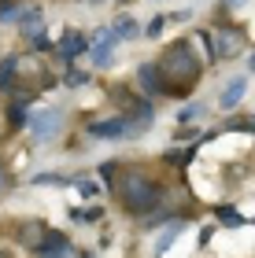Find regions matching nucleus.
I'll return each instance as SVG.
<instances>
[{"mask_svg":"<svg viewBox=\"0 0 255 258\" xmlns=\"http://www.w3.org/2000/svg\"><path fill=\"white\" fill-rule=\"evenodd\" d=\"M156 67H159V78H163V92H170V96H185V92H192V85L203 74V67L192 55V44L189 41H174Z\"/></svg>","mask_w":255,"mask_h":258,"instance_id":"1","label":"nucleus"},{"mask_svg":"<svg viewBox=\"0 0 255 258\" xmlns=\"http://www.w3.org/2000/svg\"><path fill=\"white\" fill-rule=\"evenodd\" d=\"M115 192H119V203L130 210V214H148V210L159 203V196H163V188H159L152 177H144V173H137V170H126L122 181L115 184Z\"/></svg>","mask_w":255,"mask_h":258,"instance_id":"2","label":"nucleus"},{"mask_svg":"<svg viewBox=\"0 0 255 258\" xmlns=\"http://www.w3.org/2000/svg\"><path fill=\"white\" fill-rule=\"evenodd\" d=\"M244 52V30L237 26H222L215 41V59H233V55Z\"/></svg>","mask_w":255,"mask_h":258,"instance_id":"3","label":"nucleus"},{"mask_svg":"<svg viewBox=\"0 0 255 258\" xmlns=\"http://www.w3.org/2000/svg\"><path fill=\"white\" fill-rule=\"evenodd\" d=\"M60 122H63L60 111H41V114H33V118H30L33 140H52L56 133H60Z\"/></svg>","mask_w":255,"mask_h":258,"instance_id":"4","label":"nucleus"},{"mask_svg":"<svg viewBox=\"0 0 255 258\" xmlns=\"http://www.w3.org/2000/svg\"><path fill=\"white\" fill-rule=\"evenodd\" d=\"M41 258H74V247H71V240L63 236V232H52L48 229V236H44V243L37 247Z\"/></svg>","mask_w":255,"mask_h":258,"instance_id":"5","label":"nucleus"},{"mask_svg":"<svg viewBox=\"0 0 255 258\" xmlns=\"http://www.w3.org/2000/svg\"><path fill=\"white\" fill-rule=\"evenodd\" d=\"M89 133H92V137H100V140H122V137H126V114H119V118L89 122Z\"/></svg>","mask_w":255,"mask_h":258,"instance_id":"6","label":"nucleus"},{"mask_svg":"<svg viewBox=\"0 0 255 258\" xmlns=\"http://www.w3.org/2000/svg\"><path fill=\"white\" fill-rule=\"evenodd\" d=\"M137 81H141V89L148 96H163V78H159V67L156 63H144L137 70Z\"/></svg>","mask_w":255,"mask_h":258,"instance_id":"7","label":"nucleus"},{"mask_svg":"<svg viewBox=\"0 0 255 258\" xmlns=\"http://www.w3.org/2000/svg\"><path fill=\"white\" fill-rule=\"evenodd\" d=\"M44 236H48V225H44V221H26V225L19 229L22 247H33V251H37L41 243H44Z\"/></svg>","mask_w":255,"mask_h":258,"instance_id":"8","label":"nucleus"},{"mask_svg":"<svg viewBox=\"0 0 255 258\" xmlns=\"http://www.w3.org/2000/svg\"><path fill=\"white\" fill-rule=\"evenodd\" d=\"M244 89H248V81H244V78H233V81L222 89V96H218V107H222V111H233L237 103H240V96H244Z\"/></svg>","mask_w":255,"mask_h":258,"instance_id":"9","label":"nucleus"},{"mask_svg":"<svg viewBox=\"0 0 255 258\" xmlns=\"http://www.w3.org/2000/svg\"><path fill=\"white\" fill-rule=\"evenodd\" d=\"M85 48H89V41H85L78 30H67V33H63V44H60V55H63V59H74V55L85 52Z\"/></svg>","mask_w":255,"mask_h":258,"instance_id":"10","label":"nucleus"},{"mask_svg":"<svg viewBox=\"0 0 255 258\" xmlns=\"http://www.w3.org/2000/svg\"><path fill=\"white\" fill-rule=\"evenodd\" d=\"M181 229H185V218H174V225H170L163 236H159V243H156V254H167V251H170V243L181 236Z\"/></svg>","mask_w":255,"mask_h":258,"instance_id":"11","label":"nucleus"},{"mask_svg":"<svg viewBox=\"0 0 255 258\" xmlns=\"http://www.w3.org/2000/svg\"><path fill=\"white\" fill-rule=\"evenodd\" d=\"M15 74H19V55H8V59L0 63V89L15 85Z\"/></svg>","mask_w":255,"mask_h":258,"instance_id":"12","label":"nucleus"},{"mask_svg":"<svg viewBox=\"0 0 255 258\" xmlns=\"http://www.w3.org/2000/svg\"><path fill=\"white\" fill-rule=\"evenodd\" d=\"M215 214H218V221H222V225H229V229H240V225H244V221H248V218L240 214L237 207H218Z\"/></svg>","mask_w":255,"mask_h":258,"instance_id":"13","label":"nucleus"},{"mask_svg":"<svg viewBox=\"0 0 255 258\" xmlns=\"http://www.w3.org/2000/svg\"><path fill=\"white\" fill-rule=\"evenodd\" d=\"M137 33H141V26H137L133 19H119V22L111 26V37H115V41H119V37H137Z\"/></svg>","mask_w":255,"mask_h":258,"instance_id":"14","label":"nucleus"},{"mask_svg":"<svg viewBox=\"0 0 255 258\" xmlns=\"http://www.w3.org/2000/svg\"><path fill=\"white\" fill-rule=\"evenodd\" d=\"M108 59H111V41H100L96 48H92V63H96V67H104Z\"/></svg>","mask_w":255,"mask_h":258,"instance_id":"15","label":"nucleus"},{"mask_svg":"<svg viewBox=\"0 0 255 258\" xmlns=\"http://www.w3.org/2000/svg\"><path fill=\"white\" fill-rule=\"evenodd\" d=\"M0 22H19V8L11 0H0Z\"/></svg>","mask_w":255,"mask_h":258,"instance_id":"16","label":"nucleus"},{"mask_svg":"<svg viewBox=\"0 0 255 258\" xmlns=\"http://www.w3.org/2000/svg\"><path fill=\"white\" fill-rule=\"evenodd\" d=\"M74 188H78V192H82V199H92V196H96V192H100V188H96V181H82V177H78V181H74Z\"/></svg>","mask_w":255,"mask_h":258,"instance_id":"17","label":"nucleus"},{"mask_svg":"<svg viewBox=\"0 0 255 258\" xmlns=\"http://www.w3.org/2000/svg\"><path fill=\"white\" fill-rule=\"evenodd\" d=\"M37 22H41V11L33 8V11H26V15H22V30L33 33V30H37Z\"/></svg>","mask_w":255,"mask_h":258,"instance_id":"18","label":"nucleus"},{"mask_svg":"<svg viewBox=\"0 0 255 258\" xmlns=\"http://www.w3.org/2000/svg\"><path fill=\"white\" fill-rule=\"evenodd\" d=\"M192 118H203V103H189L181 111V122H192Z\"/></svg>","mask_w":255,"mask_h":258,"instance_id":"19","label":"nucleus"},{"mask_svg":"<svg viewBox=\"0 0 255 258\" xmlns=\"http://www.w3.org/2000/svg\"><path fill=\"white\" fill-rule=\"evenodd\" d=\"M163 26H167V19L159 15V19H152V22H148V30H144V33H148V37H159V33H163Z\"/></svg>","mask_w":255,"mask_h":258,"instance_id":"20","label":"nucleus"},{"mask_svg":"<svg viewBox=\"0 0 255 258\" xmlns=\"http://www.w3.org/2000/svg\"><path fill=\"white\" fill-rule=\"evenodd\" d=\"M85 81H89V74H85V70H71V74H67V85H85Z\"/></svg>","mask_w":255,"mask_h":258,"instance_id":"21","label":"nucleus"},{"mask_svg":"<svg viewBox=\"0 0 255 258\" xmlns=\"http://www.w3.org/2000/svg\"><path fill=\"white\" fill-rule=\"evenodd\" d=\"M37 184H67V177H63V173H41Z\"/></svg>","mask_w":255,"mask_h":258,"instance_id":"22","label":"nucleus"},{"mask_svg":"<svg viewBox=\"0 0 255 258\" xmlns=\"http://www.w3.org/2000/svg\"><path fill=\"white\" fill-rule=\"evenodd\" d=\"M100 177H104V181H115V177H119V166H115V162H104V166H100Z\"/></svg>","mask_w":255,"mask_h":258,"instance_id":"23","label":"nucleus"},{"mask_svg":"<svg viewBox=\"0 0 255 258\" xmlns=\"http://www.w3.org/2000/svg\"><path fill=\"white\" fill-rule=\"evenodd\" d=\"M33 48H37V52H48V48H52V41L44 37V33H33Z\"/></svg>","mask_w":255,"mask_h":258,"instance_id":"24","label":"nucleus"},{"mask_svg":"<svg viewBox=\"0 0 255 258\" xmlns=\"http://www.w3.org/2000/svg\"><path fill=\"white\" fill-rule=\"evenodd\" d=\"M0 192H11V173L4 170V162H0Z\"/></svg>","mask_w":255,"mask_h":258,"instance_id":"25","label":"nucleus"},{"mask_svg":"<svg viewBox=\"0 0 255 258\" xmlns=\"http://www.w3.org/2000/svg\"><path fill=\"white\" fill-rule=\"evenodd\" d=\"M11 122H15V125H19V122H26V111H22L19 103H15V107H11Z\"/></svg>","mask_w":255,"mask_h":258,"instance_id":"26","label":"nucleus"},{"mask_svg":"<svg viewBox=\"0 0 255 258\" xmlns=\"http://www.w3.org/2000/svg\"><path fill=\"white\" fill-rule=\"evenodd\" d=\"M237 129H248V133H255V118H237Z\"/></svg>","mask_w":255,"mask_h":258,"instance_id":"27","label":"nucleus"},{"mask_svg":"<svg viewBox=\"0 0 255 258\" xmlns=\"http://www.w3.org/2000/svg\"><path fill=\"white\" fill-rule=\"evenodd\" d=\"M251 70H255V52H251Z\"/></svg>","mask_w":255,"mask_h":258,"instance_id":"28","label":"nucleus"},{"mask_svg":"<svg viewBox=\"0 0 255 258\" xmlns=\"http://www.w3.org/2000/svg\"><path fill=\"white\" fill-rule=\"evenodd\" d=\"M82 258H92V254H89V251H82Z\"/></svg>","mask_w":255,"mask_h":258,"instance_id":"29","label":"nucleus"},{"mask_svg":"<svg viewBox=\"0 0 255 258\" xmlns=\"http://www.w3.org/2000/svg\"><path fill=\"white\" fill-rule=\"evenodd\" d=\"M229 4H240V0H229Z\"/></svg>","mask_w":255,"mask_h":258,"instance_id":"30","label":"nucleus"}]
</instances>
